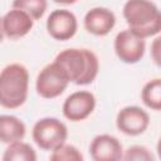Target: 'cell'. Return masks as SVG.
Listing matches in <instances>:
<instances>
[{
	"label": "cell",
	"mask_w": 161,
	"mask_h": 161,
	"mask_svg": "<svg viewBox=\"0 0 161 161\" xmlns=\"http://www.w3.org/2000/svg\"><path fill=\"white\" fill-rule=\"evenodd\" d=\"M65 72L69 83L87 86L94 82L99 72L97 55L86 48H68L57 54L54 59Z\"/></svg>",
	"instance_id": "1"
},
{
	"label": "cell",
	"mask_w": 161,
	"mask_h": 161,
	"mask_svg": "<svg viewBox=\"0 0 161 161\" xmlns=\"http://www.w3.org/2000/svg\"><path fill=\"white\" fill-rule=\"evenodd\" d=\"M128 29L146 39L161 30V13L151 0H127L122 9Z\"/></svg>",
	"instance_id": "2"
},
{
	"label": "cell",
	"mask_w": 161,
	"mask_h": 161,
	"mask_svg": "<svg viewBox=\"0 0 161 161\" xmlns=\"http://www.w3.org/2000/svg\"><path fill=\"white\" fill-rule=\"evenodd\" d=\"M29 92V72L20 63H11L0 72V106L6 109L20 108Z\"/></svg>",
	"instance_id": "3"
},
{
	"label": "cell",
	"mask_w": 161,
	"mask_h": 161,
	"mask_svg": "<svg viewBox=\"0 0 161 161\" xmlns=\"http://www.w3.org/2000/svg\"><path fill=\"white\" fill-rule=\"evenodd\" d=\"M31 137L39 148L53 151L67 141L68 128L65 123L55 117H44L34 123Z\"/></svg>",
	"instance_id": "4"
},
{
	"label": "cell",
	"mask_w": 161,
	"mask_h": 161,
	"mask_svg": "<svg viewBox=\"0 0 161 161\" xmlns=\"http://www.w3.org/2000/svg\"><path fill=\"white\" fill-rule=\"evenodd\" d=\"M69 79L64 69L54 60L47 64L36 75L35 89L36 93L45 99L59 97L68 87Z\"/></svg>",
	"instance_id": "5"
},
{
	"label": "cell",
	"mask_w": 161,
	"mask_h": 161,
	"mask_svg": "<svg viewBox=\"0 0 161 161\" xmlns=\"http://www.w3.org/2000/svg\"><path fill=\"white\" fill-rule=\"evenodd\" d=\"M113 47L114 53L121 62L126 64H136L145 55L146 42L130 29H125L117 33Z\"/></svg>",
	"instance_id": "6"
},
{
	"label": "cell",
	"mask_w": 161,
	"mask_h": 161,
	"mask_svg": "<svg viewBox=\"0 0 161 161\" xmlns=\"http://www.w3.org/2000/svg\"><path fill=\"white\" fill-rule=\"evenodd\" d=\"M96 103V97L92 92L75 91L65 98L62 107V112L68 121L80 122L93 113Z\"/></svg>",
	"instance_id": "7"
},
{
	"label": "cell",
	"mask_w": 161,
	"mask_h": 161,
	"mask_svg": "<svg viewBox=\"0 0 161 161\" xmlns=\"http://www.w3.org/2000/svg\"><path fill=\"white\" fill-rule=\"evenodd\" d=\"M150 126V114L138 106H127L118 111L116 127L127 136L142 135Z\"/></svg>",
	"instance_id": "8"
},
{
	"label": "cell",
	"mask_w": 161,
	"mask_h": 161,
	"mask_svg": "<svg viewBox=\"0 0 161 161\" xmlns=\"http://www.w3.org/2000/svg\"><path fill=\"white\" fill-rule=\"evenodd\" d=\"M45 26L48 34L53 39L65 42L75 35L78 30V20L70 10L55 9L49 14Z\"/></svg>",
	"instance_id": "9"
},
{
	"label": "cell",
	"mask_w": 161,
	"mask_h": 161,
	"mask_svg": "<svg viewBox=\"0 0 161 161\" xmlns=\"http://www.w3.org/2000/svg\"><path fill=\"white\" fill-rule=\"evenodd\" d=\"M123 146L112 135H97L89 145V153L94 161H118L123 156Z\"/></svg>",
	"instance_id": "10"
},
{
	"label": "cell",
	"mask_w": 161,
	"mask_h": 161,
	"mask_svg": "<svg viewBox=\"0 0 161 161\" xmlns=\"http://www.w3.org/2000/svg\"><path fill=\"white\" fill-rule=\"evenodd\" d=\"M84 29L96 36H104L116 25V15L108 8L96 6L89 9L83 19Z\"/></svg>",
	"instance_id": "11"
},
{
	"label": "cell",
	"mask_w": 161,
	"mask_h": 161,
	"mask_svg": "<svg viewBox=\"0 0 161 161\" xmlns=\"http://www.w3.org/2000/svg\"><path fill=\"white\" fill-rule=\"evenodd\" d=\"M34 21L35 20L28 13L13 8L1 18L4 35L13 40L20 39L30 33Z\"/></svg>",
	"instance_id": "12"
},
{
	"label": "cell",
	"mask_w": 161,
	"mask_h": 161,
	"mask_svg": "<svg viewBox=\"0 0 161 161\" xmlns=\"http://www.w3.org/2000/svg\"><path fill=\"white\" fill-rule=\"evenodd\" d=\"M26 126L25 123L11 114H0V142L1 143H11L15 141H20L25 137Z\"/></svg>",
	"instance_id": "13"
},
{
	"label": "cell",
	"mask_w": 161,
	"mask_h": 161,
	"mask_svg": "<svg viewBox=\"0 0 161 161\" xmlns=\"http://www.w3.org/2000/svg\"><path fill=\"white\" fill-rule=\"evenodd\" d=\"M4 161H35L36 152L26 142L15 141L8 145L3 155Z\"/></svg>",
	"instance_id": "14"
},
{
	"label": "cell",
	"mask_w": 161,
	"mask_h": 161,
	"mask_svg": "<svg viewBox=\"0 0 161 161\" xmlns=\"http://www.w3.org/2000/svg\"><path fill=\"white\" fill-rule=\"evenodd\" d=\"M141 99L147 108L152 111L161 109V79L160 78H153L143 86L141 91Z\"/></svg>",
	"instance_id": "15"
},
{
	"label": "cell",
	"mask_w": 161,
	"mask_h": 161,
	"mask_svg": "<svg viewBox=\"0 0 161 161\" xmlns=\"http://www.w3.org/2000/svg\"><path fill=\"white\" fill-rule=\"evenodd\" d=\"M14 9L23 10L28 13L34 20H39L47 11L48 1L47 0H14L13 5Z\"/></svg>",
	"instance_id": "16"
},
{
	"label": "cell",
	"mask_w": 161,
	"mask_h": 161,
	"mask_svg": "<svg viewBox=\"0 0 161 161\" xmlns=\"http://www.w3.org/2000/svg\"><path fill=\"white\" fill-rule=\"evenodd\" d=\"M49 158L52 161H83L84 157L75 146L64 142L52 151Z\"/></svg>",
	"instance_id": "17"
},
{
	"label": "cell",
	"mask_w": 161,
	"mask_h": 161,
	"mask_svg": "<svg viewBox=\"0 0 161 161\" xmlns=\"http://www.w3.org/2000/svg\"><path fill=\"white\" fill-rule=\"evenodd\" d=\"M122 160H127V161H153L155 156L147 147L141 146V145H133V146L128 147L126 151H123Z\"/></svg>",
	"instance_id": "18"
},
{
	"label": "cell",
	"mask_w": 161,
	"mask_h": 161,
	"mask_svg": "<svg viewBox=\"0 0 161 161\" xmlns=\"http://www.w3.org/2000/svg\"><path fill=\"white\" fill-rule=\"evenodd\" d=\"M158 49H160V36H156L153 39V43L151 45V57L156 65H160V57H158Z\"/></svg>",
	"instance_id": "19"
},
{
	"label": "cell",
	"mask_w": 161,
	"mask_h": 161,
	"mask_svg": "<svg viewBox=\"0 0 161 161\" xmlns=\"http://www.w3.org/2000/svg\"><path fill=\"white\" fill-rule=\"evenodd\" d=\"M55 4H62V5H72L74 4L77 0H53Z\"/></svg>",
	"instance_id": "20"
},
{
	"label": "cell",
	"mask_w": 161,
	"mask_h": 161,
	"mask_svg": "<svg viewBox=\"0 0 161 161\" xmlns=\"http://www.w3.org/2000/svg\"><path fill=\"white\" fill-rule=\"evenodd\" d=\"M4 30H3V23H1V18H0V43L4 40Z\"/></svg>",
	"instance_id": "21"
}]
</instances>
